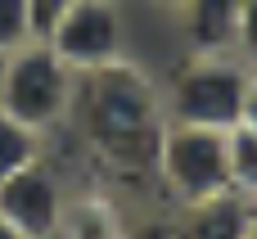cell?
Here are the masks:
<instances>
[{
	"label": "cell",
	"instance_id": "obj_18",
	"mask_svg": "<svg viewBox=\"0 0 257 239\" xmlns=\"http://www.w3.org/2000/svg\"><path fill=\"white\" fill-rule=\"evenodd\" d=\"M0 239H27V235H18V230H14L9 221H0Z\"/></svg>",
	"mask_w": 257,
	"mask_h": 239
},
{
	"label": "cell",
	"instance_id": "obj_6",
	"mask_svg": "<svg viewBox=\"0 0 257 239\" xmlns=\"http://www.w3.org/2000/svg\"><path fill=\"white\" fill-rule=\"evenodd\" d=\"M63 203H68V194H63L59 172H54V163L45 154L0 181V221H9L18 235H27V239H54L59 235Z\"/></svg>",
	"mask_w": 257,
	"mask_h": 239
},
{
	"label": "cell",
	"instance_id": "obj_1",
	"mask_svg": "<svg viewBox=\"0 0 257 239\" xmlns=\"http://www.w3.org/2000/svg\"><path fill=\"white\" fill-rule=\"evenodd\" d=\"M72 108H81V131L99 163L126 176L154 172V149L167 117H163V95L136 63L117 59L108 68L81 72Z\"/></svg>",
	"mask_w": 257,
	"mask_h": 239
},
{
	"label": "cell",
	"instance_id": "obj_8",
	"mask_svg": "<svg viewBox=\"0 0 257 239\" xmlns=\"http://www.w3.org/2000/svg\"><path fill=\"white\" fill-rule=\"evenodd\" d=\"M181 18H185L190 50H199V54H230L239 0H185Z\"/></svg>",
	"mask_w": 257,
	"mask_h": 239
},
{
	"label": "cell",
	"instance_id": "obj_14",
	"mask_svg": "<svg viewBox=\"0 0 257 239\" xmlns=\"http://www.w3.org/2000/svg\"><path fill=\"white\" fill-rule=\"evenodd\" d=\"M72 0H27V14H32V36H50V27L63 18V9H68Z\"/></svg>",
	"mask_w": 257,
	"mask_h": 239
},
{
	"label": "cell",
	"instance_id": "obj_3",
	"mask_svg": "<svg viewBox=\"0 0 257 239\" xmlns=\"http://www.w3.org/2000/svg\"><path fill=\"white\" fill-rule=\"evenodd\" d=\"M248 77H253V68H244L235 54H199V50H190V59L172 72V81L163 90V117L226 131V127L239 122Z\"/></svg>",
	"mask_w": 257,
	"mask_h": 239
},
{
	"label": "cell",
	"instance_id": "obj_12",
	"mask_svg": "<svg viewBox=\"0 0 257 239\" xmlns=\"http://www.w3.org/2000/svg\"><path fill=\"white\" fill-rule=\"evenodd\" d=\"M32 41V14L27 0H0V54Z\"/></svg>",
	"mask_w": 257,
	"mask_h": 239
},
{
	"label": "cell",
	"instance_id": "obj_11",
	"mask_svg": "<svg viewBox=\"0 0 257 239\" xmlns=\"http://www.w3.org/2000/svg\"><path fill=\"white\" fill-rule=\"evenodd\" d=\"M41 154H45V149H41V131L23 127L18 117H9V113L0 108V181L14 176L18 167H27L32 158H41Z\"/></svg>",
	"mask_w": 257,
	"mask_h": 239
},
{
	"label": "cell",
	"instance_id": "obj_9",
	"mask_svg": "<svg viewBox=\"0 0 257 239\" xmlns=\"http://www.w3.org/2000/svg\"><path fill=\"white\" fill-rule=\"evenodd\" d=\"M126 221L117 212L113 199L104 194H81V199H68L63 203V221H59V235L54 239H126Z\"/></svg>",
	"mask_w": 257,
	"mask_h": 239
},
{
	"label": "cell",
	"instance_id": "obj_13",
	"mask_svg": "<svg viewBox=\"0 0 257 239\" xmlns=\"http://www.w3.org/2000/svg\"><path fill=\"white\" fill-rule=\"evenodd\" d=\"M230 54L257 72V0H239V18H235V41Z\"/></svg>",
	"mask_w": 257,
	"mask_h": 239
},
{
	"label": "cell",
	"instance_id": "obj_19",
	"mask_svg": "<svg viewBox=\"0 0 257 239\" xmlns=\"http://www.w3.org/2000/svg\"><path fill=\"white\" fill-rule=\"evenodd\" d=\"M0 68H5V54H0Z\"/></svg>",
	"mask_w": 257,
	"mask_h": 239
},
{
	"label": "cell",
	"instance_id": "obj_16",
	"mask_svg": "<svg viewBox=\"0 0 257 239\" xmlns=\"http://www.w3.org/2000/svg\"><path fill=\"white\" fill-rule=\"evenodd\" d=\"M126 239H176V226L172 221H145V226H136Z\"/></svg>",
	"mask_w": 257,
	"mask_h": 239
},
{
	"label": "cell",
	"instance_id": "obj_5",
	"mask_svg": "<svg viewBox=\"0 0 257 239\" xmlns=\"http://www.w3.org/2000/svg\"><path fill=\"white\" fill-rule=\"evenodd\" d=\"M45 41L77 77L117 63L122 59V41H126L122 0H72L63 9V18L50 27Z\"/></svg>",
	"mask_w": 257,
	"mask_h": 239
},
{
	"label": "cell",
	"instance_id": "obj_17",
	"mask_svg": "<svg viewBox=\"0 0 257 239\" xmlns=\"http://www.w3.org/2000/svg\"><path fill=\"white\" fill-rule=\"evenodd\" d=\"M154 5H158V9H172V14H181V9H185V0H154Z\"/></svg>",
	"mask_w": 257,
	"mask_h": 239
},
{
	"label": "cell",
	"instance_id": "obj_15",
	"mask_svg": "<svg viewBox=\"0 0 257 239\" xmlns=\"http://www.w3.org/2000/svg\"><path fill=\"white\" fill-rule=\"evenodd\" d=\"M239 122L248 131H257V72L248 77V90H244V104H239Z\"/></svg>",
	"mask_w": 257,
	"mask_h": 239
},
{
	"label": "cell",
	"instance_id": "obj_2",
	"mask_svg": "<svg viewBox=\"0 0 257 239\" xmlns=\"http://www.w3.org/2000/svg\"><path fill=\"white\" fill-rule=\"evenodd\" d=\"M77 99V72L50 50V41L32 36L27 45L5 54L0 68V108L32 131H54Z\"/></svg>",
	"mask_w": 257,
	"mask_h": 239
},
{
	"label": "cell",
	"instance_id": "obj_10",
	"mask_svg": "<svg viewBox=\"0 0 257 239\" xmlns=\"http://www.w3.org/2000/svg\"><path fill=\"white\" fill-rule=\"evenodd\" d=\"M226 181L230 194L257 203V131H248L244 122L226 127Z\"/></svg>",
	"mask_w": 257,
	"mask_h": 239
},
{
	"label": "cell",
	"instance_id": "obj_4",
	"mask_svg": "<svg viewBox=\"0 0 257 239\" xmlns=\"http://www.w3.org/2000/svg\"><path fill=\"white\" fill-rule=\"evenodd\" d=\"M154 176L181 208L226 194L230 190V181H226V131L190 127V122H163L158 149H154Z\"/></svg>",
	"mask_w": 257,
	"mask_h": 239
},
{
	"label": "cell",
	"instance_id": "obj_7",
	"mask_svg": "<svg viewBox=\"0 0 257 239\" xmlns=\"http://www.w3.org/2000/svg\"><path fill=\"white\" fill-rule=\"evenodd\" d=\"M248 221H253V203L226 190L217 199L181 208L176 239H248Z\"/></svg>",
	"mask_w": 257,
	"mask_h": 239
}]
</instances>
